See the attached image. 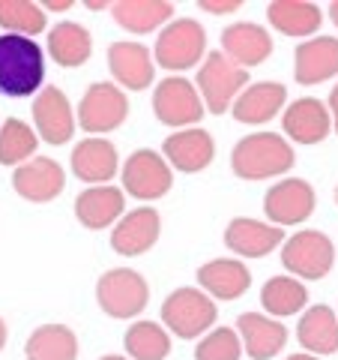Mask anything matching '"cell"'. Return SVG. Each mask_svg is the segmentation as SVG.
Segmentation results:
<instances>
[{
	"label": "cell",
	"mask_w": 338,
	"mask_h": 360,
	"mask_svg": "<svg viewBox=\"0 0 338 360\" xmlns=\"http://www.w3.org/2000/svg\"><path fill=\"white\" fill-rule=\"evenodd\" d=\"M335 205H338V189H335Z\"/></svg>",
	"instance_id": "cell-44"
},
{
	"label": "cell",
	"mask_w": 338,
	"mask_h": 360,
	"mask_svg": "<svg viewBox=\"0 0 338 360\" xmlns=\"http://www.w3.org/2000/svg\"><path fill=\"white\" fill-rule=\"evenodd\" d=\"M108 70L114 75L117 87L144 90L147 84H153L156 60L147 45H141L135 39H120L108 45Z\"/></svg>",
	"instance_id": "cell-14"
},
{
	"label": "cell",
	"mask_w": 338,
	"mask_h": 360,
	"mask_svg": "<svg viewBox=\"0 0 338 360\" xmlns=\"http://www.w3.org/2000/svg\"><path fill=\"white\" fill-rule=\"evenodd\" d=\"M162 156L168 160V165L177 168L183 174H195V172H204V168L212 162L216 156V141L207 129H180L171 132L162 144Z\"/></svg>",
	"instance_id": "cell-18"
},
{
	"label": "cell",
	"mask_w": 338,
	"mask_h": 360,
	"mask_svg": "<svg viewBox=\"0 0 338 360\" xmlns=\"http://www.w3.org/2000/svg\"><path fill=\"white\" fill-rule=\"evenodd\" d=\"M330 18H332V25L338 27V0H335V4H330Z\"/></svg>",
	"instance_id": "cell-41"
},
{
	"label": "cell",
	"mask_w": 338,
	"mask_h": 360,
	"mask_svg": "<svg viewBox=\"0 0 338 360\" xmlns=\"http://www.w3.org/2000/svg\"><path fill=\"white\" fill-rule=\"evenodd\" d=\"M126 207V193L120 186H87L81 195L75 198V219L90 231L117 225Z\"/></svg>",
	"instance_id": "cell-24"
},
{
	"label": "cell",
	"mask_w": 338,
	"mask_h": 360,
	"mask_svg": "<svg viewBox=\"0 0 338 360\" xmlns=\"http://www.w3.org/2000/svg\"><path fill=\"white\" fill-rule=\"evenodd\" d=\"M216 300L201 288H174L162 303V324L168 333L180 336V340H195L212 330L216 324Z\"/></svg>",
	"instance_id": "cell-4"
},
{
	"label": "cell",
	"mask_w": 338,
	"mask_h": 360,
	"mask_svg": "<svg viewBox=\"0 0 338 360\" xmlns=\"http://www.w3.org/2000/svg\"><path fill=\"white\" fill-rule=\"evenodd\" d=\"M105 0H87V9H105Z\"/></svg>",
	"instance_id": "cell-42"
},
{
	"label": "cell",
	"mask_w": 338,
	"mask_h": 360,
	"mask_svg": "<svg viewBox=\"0 0 338 360\" xmlns=\"http://www.w3.org/2000/svg\"><path fill=\"white\" fill-rule=\"evenodd\" d=\"M123 348L129 360H165L171 354V333L165 330V324L135 321L123 336Z\"/></svg>",
	"instance_id": "cell-32"
},
{
	"label": "cell",
	"mask_w": 338,
	"mask_h": 360,
	"mask_svg": "<svg viewBox=\"0 0 338 360\" xmlns=\"http://www.w3.org/2000/svg\"><path fill=\"white\" fill-rule=\"evenodd\" d=\"M266 21L285 37H311L323 25V13L306 0H273L266 6Z\"/></svg>",
	"instance_id": "cell-29"
},
{
	"label": "cell",
	"mask_w": 338,
	"mask_h": 360,
	"mask_svg": "<svg viewBox=\"0 0 338 360\" xmlns=\"http://www.w3.org/2000/svg\"><path fill=\"white\" fill-rule=\"evenodd\" d=\"M63 186L66 172L51 156H33L25 165H18L13 174V189L30 205H48L63 193Z\"/></svg>",
	"instance_id": "cell-13"
},
{
	"label": "cell",
	"mask_w": 338,
	"mask_h": 360,
	"mask_svg": "<svg viewBox=\"0 0 338 360\" xmlns=\"http://www.w3.org/2000/svg\"><path fill=\"white\" fill-rule=\"evenodd\" d=\"M45 9L33 0H0V27L18 37H39L45 30Z\"/></svg>",
	"instance_id": "cell-34"
},
{
	"label": "cell",
	"mask_w": 338,
	"mask_h": 360,
	"mask_svg": "<svg viewBox=\"0 0 338 360\" xmlns=\"http://www.w3.org/2000/svg\"><path fill=\"white\" fill-rule=\"evenodd\" d=\"M243 340L234 328H212L195 345V360H240Z\"/></svg>",
	"instance_id": "cell-35"
},
{
	"label": "cell",
	"mask_w": 338,
	"mask_h": 360,
	"mask_svg": "<svg viewBox=\"0 0 338 360\" xmlns=\"http://www.w3.org/2000/svg\"><path fill=\"white\" fill-rule=\"evenodd\" d=\"M4 345H6V321L0 319V352H4Z\"/></svg>",
	"instance_id": "cell-40"
},
{
	"label": "cell",
	"mask_w": 338,
	"mask_h": 360,
	"mask_svg": "<svg viewBox=\"0 0 338 360\" xmlns=\"http://www.w3.org/2000/svg\"><path fill=\"white\" fill-rule=\"evenodd\" d=\"M297 162L290 141L278 132H252L231 150V172L240 180H269L288 174Z\"/></svg>",
	"instance_id": "cell-2"
},
{
	"label": "cell",
	"mask_w": 338,
	"mask_h": 360,
	"mask_svg": "<svg viewBox=\"0 0 338 360\" xmlns=\"http://www.w3.org/2000/svg\"><path fill=\"white\" fill-rule=\"evenodd\" d=\"M69 165H72L75 177L84 180L87 186H105L108 180H114V174H117L120 156H117L114 141L87 135L84 141L75 144V150L69 156Z\"/></svg>",
	"instance_id": "cell-17"
},
{
	"label": "cell",
	"mask_w": 338,
	"mask_h": 360,
	"mask_svg": "<svg viewBox=\"0 0 338 360\" xmlns=\"http://www.w3.org/2000/svg\"><path fill=\"white\" fill-rule=\"evenodd\" d=\"M281 264H285L290 276L318 283V279L330 276V270L335 264V243L330 234L302 229L281 243Z\"/></svg>",
	"instance_id": "cell-7"
},
{
	"label": "cell",
	"mask_w": 338,
	"mask_h": 360,
	"mask_svg": "<svg viewBox=\"0 0 338 360\" xmlns=\"http://www.w3.org/2000/svg\"><path fill=\"white\" fill-rule=\"evenodd\" d=\"M288 360H320L318 354H309V352H297V354H290Z\"/></svg>",
	"instance_id": "cell-39"
},
{
	"label": "cell",
	"mask_w": 338,
	"mask_h": 360,
	"mask_svg": "<svg viewBox=\"0 0 338 360\" xmlns=\"http://www.w3.org/2000/svg\"><path fill=\"white\" fill-rule=\"evenodd\" d=\"M99 360H129V357H123V354H105V357H99Z\"/></svg>",
	"instance_id": "cell-43"
},
{
	"label": "cell",
	"mask_w": 338,
	"mask_h": 360,
	"mask_svg": "<svg viewBox=\"0 0 338 360\" xmlns=\"http://www.w3.org/2000/svg\"><path fill=\"white\" fill-rule=\"evenodd\" d=\"M198 6L210 15H228V13H236V9L243 6V0H201Z\"/></svg>",
	"instance_id": "cell-36"
},
{
	"label": "cell",
	"mask_w": 338,
	"mask_h": 360,
	"mask_svg": "<svg viewBox=\"0 0 338 360\" xmlns=\"http://www.w3.org/2000/svg\"><path fill=\"white\" fill-rule=\"evenodd\" d=\"M281 129L297 144H320L332 132L330 108L314 96H299L281 115Z\"/></svg>",
	"instance_id": "cell-20"
},
{
	"label": "cell",
	"mask_w": 338,
	"mask_h": 360,
	"mask_svg": "<svg viewBox=\"0 0 338 360\" xmlns=\"http://www.w3.org/2000/svg\"><path fill=\"white\" fill-rule=\"evenodd\" d=\"M281 108H288V87L278 82H257V84H249L236 96L231 115L236 123L261 127V123L273 120Z\"/></svg>",
	"instance_id": "cell-22"
},
{
	"label": "cell",
	"mask_w": 338,
	"mask_h": 360,
	"mask_svg": "<svg viewBox=\"0 0 338 360\" xmlns=\"http://www.w3.org/2000/svg\"><path fill=\"white\" fill-rule=\"evenodd\" d=\"M297 340L309 354H335L338 352V312L326 303H314L302 312L297 324Z\"/></svg>",
	"instance_id": "cell-26"
},
{
	"label": "cell",
	"mask_w": 338,
	"mask_h": 360,
	"mask_svg": "<svg viewBox=\"0 0 338 360\" xmlns=\"http://www.w3.org/2000/svg\"><path fill=\"white\" fill-rule=\"evenodd\" d=\"M48 54L51 60L63 66V70H78L90 60L93 54V37L84 25L78 21H60L48 33Z\"/></svg>",
	"instance_id": "cell-27"
},
{
	"label": "cell",
	"mask_w": 338,
	"mask_h": 360,
	"mask_svg": "<svg viewBox=\"0 0 338 360\" xmlns=\"http://www.w3.org/2000/svg\"><path fill=\"white\" fill-rule=\"evenodd\" d=\"M326 108H330V117H332V129L338 132V84H332V90H330V103H326Z\"/></svg>",
	"instance_id": "cell-37"
},
{
	"label": "cell",
	"mask_w": 338,
	"mask_h": 360,
	"mask_svg": "<svg viewBox=\"0 0 338 360\" xmlns=\"http://www.w3.org/2000/svg\"><path fill=\"white\" fill-rule=\"evenodd\" d=\"M338 75V37H314L297 45L294 78L302 87L323 84Z\"/></svg>",
	"instance_id": "cell-19"
},
{
	"label": "cell",
	"mask_w": 338,
	"mask_h": 360,
	"mask_svg": "<svg viewBox=\"0 0 338 360\" xmlns=\"http://www.w3.org/2000/svg\"><path fill=\"white\" fill-rule=\"evenodd\" d=\"M236 333L243 340V352L252 360L276 357L288 342V328L266 312H243L236 319Z\"/></svg>",
	"instance_id": "cell-21"
},
{
	"label": "cell",
	"mask_w": 338,
	"mask_h": 360,
	"mask_svg": "<svg viewBox=\"0 0 338 360\" xmlns=\"http://www.w3.org/2000/svg\"><path fill=\"white\" fill-rule=\"evenodd\" d=\"M171 186H174V174L165 156L147 148L126 156V162H123V193L126 195L138 201H156L171 193Z\"/></svg>",
	"instance_id": "cell-10"
},
{
	"label": "cell",
	"mask_w": 338,
	"mask_h": 360,
	"mask_svg": "<svg viewBox=\"0 0 338 360\" xmlns=\"http://www.w3.org/2000/svg\"><path fill=\"white\" fill-rule=\"evenodd\" d=\"M129 117V99L123 94V87L96 82L84 90L81 103H78V127L84 132L102 139V132H114L123 127Z\"/></svg>",
	"instance_id": "cell-9"
},
{
	"label": "cell",
	"mask_w": 338,
	"mask_h": 360,
	"mask_svg": "<svg viewBox=\"0 0 338 360\" xmlns=\"http://www.w3.org/2000/svg\"><path fill=\"white\" fill-rule=\"evenodd\" d=\"M285 243V231L273 222L252 217H234L224 229V246L240 258H264Z\"/></svg>",
	"instance_id": "cell-16"
},
{
	"label": "cell",
	"mask_w": 338,
	"mask_h": 360,
	"mask_svg": "<svg viewBox=\"0 0 338 360\" xmlns=\"http://www.w3.org/2000/svg\"><path fill=\"white\" fill-rule=\"evenodd\" d=\"M198 285L212 300H236L252 285V274L240 258H212L198 267Z\"/></svg>",
	"instance_id": "cell-25"
},
{
	"label": "cell",
	"mask_w": 338,
	"mask_h": 360,
	"mask_svg": "<svg viewBox=\"0 0 338 360\" xmlns=\"http://www.w3.org/2000/svg\"><path fill=\"white\" fill-rule=\"evenodd\" d=\"M72 0H45L42 9H51V13H63V9H72Z\"/></svg>",
	"instance_id": "cell-38"
},
{
	"label": "cell",
	"mask_w": 338,
	"mask_h": 360,
	"mask_svg": "<svg viewBox=\"0 0 338 360\" xmlns=\"http://www.w3.org/2000/svg\"><path fill=\"white\" fill-rule=\"evenodd\" d=\"M195 87H198L201 99H204L207 111L224 115V111L234 108L236 96L249 87V70H243L240 63H234L224 51H210L198 70Z\"/></svg>",
	"instance_id": "cell-3"
},
{
	"label": "cell",
	"mask_w": 338,
	"mask_h": 360,
	"mask_svg": "<svg viewBox=\"0 0 338 360\" xmlns=\"http://www.w3.org/2000/svg\"><path fill=\"white\" fill-rule=\"evenodd\" d=\"M96 303L111 319H138L150 303V285L138 270L111 267L96 283Z\"/></svg>",
	"instance_id": "cell-5"
},
{
	"label": "cell",
	"mask_w": 338,
	"mask_h": 360,
	"mask_svg": "<svg viewBox=\"0 0 338 360\" xmlns=\"http://www.w3.org/2000/svg\"><path fill=\"white\" fill-rule=\"evenodd\" d=\"M314 207H318V195L309 180L290 177V180H278L266 189L264 195V213L273 225H299L306 222Z\"/></svg>",
	"instance_id": "cell-11"
},
{
	"label": "cell",
	"mask_w": 338,
	"mask_h": 360,
	"mask_svg": "<svg viewBox=\"0 0 338 360\" xmlns=\"http://www.w3.org/2000/svg\"><path fill=\"white\" fill-rule=\"evenodd\" d=\"M207 51V30L195 18H174L159 30L153 49V60L168 72H186L201 63Z\"/></svg>",
	"instance_id": "cell-6"
},
{
	"label": "cell",
	"mask_w": 338,
	"mask_h": 360,
	"mask_svg": "<svg viewBox=\"0 0 338 360\" xmlns=\"http://www.w3.org/2000/svg\"><path fill=\"white\" fill-rule=\"evenodd\" d=\"M39 148L36 129H30L25 120L6 117L0 127V165H25L27 156H33Z\"/></svg>",
	"instance_id": "cell-33"
},
{
	"label": "cell",
	"mask_w": 338,
	"mask_h": 360,
	"mask_svg": "<svg viewBox=\"0 0 338 360\" xmlns=\"http://www.w3.org/2000/svg\"><path fill=\"white\" fill-rule=\"evenodd\" d=\"M33 127L42 141L60 148L75 135V115L69 105V96L60 87H42L36 99H33Z\"/></svg>",
	"instance_id": "cell-12"
},
{
	"label": "cell",
	"mask_w": 338,
	"mask_h": 360,
	"mask_svg": "<svg viewBox=\"0 0 338 360\" xmlns=\"http://www.w3.org/2000/svg\"><path fill=\"white\" fill-rule=\"evenodd\" d=\"M45 84V51L36 39L0 33V96L25 99Z\"/></svg>",
	"instance_id": "cell-1"
},
{
	"label": "cell",
	"mask_w": 338,
	"mask_h": 360,
	"mask_svg": "<svg viewBox=\"0 0 338 360\" xmlns=\"http://www.w3.org/2000/svg\"><path fill=\"white\" fill-rule=\"evenodd\" d=\"M162 231V217L156 207H135L123 213L120 222L111 231V250L120 255H141L156 246Z\"/></svg>",
	"instance_id": "cell-15"
},
{
	"label": "cell",
	"mask_w": 338,
	"mask_h": 360,
	"mask_svg": "<svg viewBox=\"0 0 338 360\" xmlns=\"http://www.w3.org/2000/svg\"><path fill=\"white\" fill-rule=\"evenodd\" d=\"M27 360H78V336L66 324H39L25 342Z\"/></svg>",
	"instance_id": "cell-30"
},
{
	"label": "cell",
	"mask_w": 338,
	"mask_h": 360,
	"mask_svg": "<svg viewBox=\"0 0 338 360\" xmlns=\"http://www.w3.org/2000/svg\"><path fill=\"white\" fill-rule=\"evenodd\" d=\"M111 15L129 33H153L174 21V4L168 0H117L111 4Z\"/></svg>",
	"instance_id": "cell-28"
},
{
	"label": "cell",
	"mask_w": 338,
	"mask_h": 360,
	"mask_svg": "<svg viewBox=\"0 0 338 360\" xmlns=\"http://www.w3.org/2000/svg\"><path fill=\"white\" fill-rule=\"evenodd\" d=\"M222 51L228 54L234 63H240L243 70L264 63L273 54V37L264 25L255 21H236V25L222 30Z\"/></svg>",
	"instance_id": "cell-23"
},
{
	"label": "cell",
	"mask_w": 338,
	"mask_h": 360,
	"mask_svg": "<svg viewBox=\"0 0 338 360\" xmlns=\"http://www.w3.org/2000/svg\"><path fill=\"white\" fill-rule=\"evenodd\" d=\"M153 115L165 127L174 129H191L207 115V105L201 99L198 87L183 75H168L165 82L153 90Z\"/></svg>",
	"instance_id": "cell-8"
},
{
	"label": "cell",
	"mask_w": 338,
	"mask_h": 360,
	"mask_svg": "<svg viewBox=\"0 0 338 360\" xmlns=\"http://www.w3.org/2000/svg\"><path fill=\"white\" fill-rule=\"evenodd\" d=\"M309 288L297 276H273L266 279L261 288V307L273 319H285V315H297L306 309Z\"/></svg>",
	"instance_id": "cell-31"
}]
</instances>
